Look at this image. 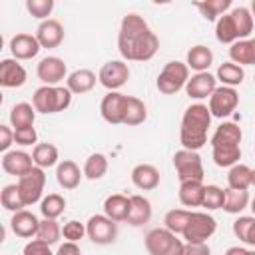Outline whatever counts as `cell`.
<instances>
[{
    "mask_svg": "<svg viewBox=\"0 0 255 255\" xmlns=\"http://www.w3.org/2000/svg\"><path fill=\"white\" fill-rule=\"evenodd\" d=\"M217 221L207 211H191L185 231L181 233L185 243H207V239L215 233Z\"/></svg>",
    "mask_w": 255,
    "mask_h": 255,
    "instance_id": "obj_8",
    "label": "cell"
},
{
    "mask_svg": "<svg viewBox=\"0 0 255 255\" xmlns=\"http://www.w3.org/2000/svg\"><path fill=\"white\" fill-rule=\"evenodd\" d=\"M243 131L233 122H223L211 135V157L217 167H233L241 159Z\"/></svg>",
    "mask_w": 255,
    "mask_h": 255,
    "instance_id": "obj_3",
    "label": "cell"
},
{
    "mask_svg": "<svg viewBox=\"0 0 255 255\" xmlns=\"http://www.w3.org/2000/svg\"><path fill=\"white\" fill-rule=\"evenodd\" d=\"M126 106H128V96L120 92H108L100 102V114L108 124L118 126V124H124Z\"/></svg>",
    "mask_w": 255,
    "mask_h": 255,
    "instance_id": "obj_15",
    "label": "cell"
},
{
    "mask_svg": "<svg viewBox=\"0 0 255 255\" xmlns=\"http://www.w3.org/2000/svg\"><path fill=\"white\" fill-rule=\"evenodd\" d=\"M22 255H56V253H52V249H50L48 243H44L40 239H32V241H28L24 245Z\"/></svg>",
    "mask_w": 255,
    "mask_h": 255,
    "instance_id": "obj_46",
    "label": "cell"
},
{
    "mask_svg": "<svg viewBox=\"0 0 255 255\" xmlns=\"http://www.w3.org/2000/svg\"><path fill=\"white\" fill-rule=\"evenodd\" d=\"M183 255H211V247L207 243H185Z\"/></svg>",
    "mask_w": 255,
    "mask_h": 255,
    "instance_id": "obj_49",
    "label": "cell"
},
{
    "mask_svg": "<svg viewBox=\"0 0 255 255\" xmlns=\"http://www.w3.org/2000/svg\"><path fill=\"white\" fill-rule=\"evenodd\" d=\"M40 42L36 36L32 34H26V32H20L16 36H12L10 40V52L14 56V60H32L38 56L40 52Z\"/></svg>",
    "mask_w": 255,
    "mask_h": 255,
    "instance_id": "obj_19",
    "label": "cell"
},
{
    "mask_svg": "<svg viewBox=\"0 0 255 255\" xmlns=\"http://www.w3.org/2000/svg\"><path fill=\"white\" fill-rule=\"evenodd\" d=\"M253 82H255V78H253Z\"/></svg>",
    "mask_w": 255,
    "mask_h": 255,
    "instance_id": "obj_56",
    "label": "cell"
},
{
    "mask_svg": "<svg viewBox=\"0 0 255 255\" xmlns=\"http://www.w3.org/2000/svg\"><path fill=\"white\" fill-rule=\"evenodd\" d=\"M187 80H189V68H187V64L173 60V62H167L161 68V72H159V76L155 80V86H157V90L161 94L173 96L181 88H185Z\"/></svg>",
    "mask_w": 255,
    "mask_h": 255,
    "instance_id": "obj_6",
    "label": "cell"
},
{
    "mask_svg": "<svg viewBox=\"0 0 255 255\" xmlns=\"http://www.w3.org/2000/svg\"><path fill=\"white\" fill-rule=\"evenodd\" d=\"M36 120V108L28 102L14 104L10 110V126L14 129H24V128H34Z\"/></svg>",
    "mask_w": 255,
    "mask_h": 255,
    "instance_id": "obj_29",
    "label": "cell"
},
{
    "mask_svg": "<svg viewBox=\"0 0 255 255\" xmlns=\"http://www.w3.org/2000/svg\"><path fill=\"white\" fill-rule=\"evenodd\" d=\"M131 197V213L128 217V223L133 227L145 225L151 219V203L143 195H129Z\"/></svg>",
    "mask_w": 255,
    "mask_h": 255,
    "instance_id": "obj_30",
    "label": "cell"
},
{
    "mask_svg": "<svg viewBox=\"0 0 255 255\" xmlns=\"http://www.w3.org/2000/svg\"><path fill=\"white\" fill-rule=\"evenodd\" d=\"M189 215H191V211H187V209H169V211L165 213V217H163L165 229H169V231L175 233V235L183 233L185 227H187Z\"/></svg>",
    "mask_w": 255,
    "mask_h": 255,
    "instance_id": "obj_41",
    "label": "cell"
},
{
    "mask_svg": "<svg viewBox=\"0 0 255 255\" xmlns=\"http://www.w3.org/2000/svg\"><path fill=\"white\" fill-rule=\"evenodd\" d=\"M10 227L14 231L16 237H22V239H30V237H36L38 235V227H40V221L38 217L28 211V209H22V211H16L10 219Z\"/></svg>",
    "mask_w": 255,
    "mask_h": 255,
    "instance_id": "obj_20",
    "label": "cell"
},
{
    "mask_svg": "<svg viewBox=\"0 0 255 255\" xmlns=\"http://www.w3.org/2000/svg\"><path fill=\"white\" fill-rule=\"evenodd\" d=\"M66 211V199L60 193H48L40 201V213L44 219H58Z\"/></svg>",
    "mask_w": 255,
    "mask_h": 255,
    "instance_id": "obj_37",
    "label": "cell"
},
{
    "mask_svg": "<svg viewBox=\"0 0 255 255\" xmlns=\"http://www.w3.org/2000/svg\"><path fill=\"white\" fill-rule=\"evenodd\" d=\"M251 185L255 187V169H253V181H251Z\"/></svg>",
    "mask_w": 255,
    "mask_h": 255,
    "instance_id": "obj_54",
    "label": "cell"
},
{
    "mask_svg": "<svg viewBox=\"0 0 255 255\" xmlns=\"http://www.w3.org/2000/svg\"><path fill=\"white\" fill-rule=\"evenodd\" d=\"M173 167L181 181H203V161L197 151L179 149L173 153Z\"/></svg>",
    "mask_w": 255,
    "mask_h": 255,
    "instance_id": "obj_9",
    "label": "cell"
},
{
    "mask_svg": "<svg viewBox=\"0 0 255 255\" xmlns=\"http://www.w3.org/2000/svg\"><path fill=\"white\" fill-rule=\"evenodd\" d=\"M253 24L255 20L251 16V10L245 6H237L215 22V38L221 44H235L239 40H247L253 32Z\"/></svg>",
    "mask_w": 255,
    "mask_h": 255,
    "instance_id": "obj_4",
    "label": "cell"
},
{
    "mask_svg": "<svg viewBox=\"0 0 255 255\" xmlns=\"http://www.w3.org/2000/svg\"><path fill=\"white\" fill-rule=\"evenodd\" d=\"M96 74L92 72V70H86V68H82V70H74L70 76H68V80H66V88L72 92V94H88L90 90H94V86H96Z\"/></svg>",
    "mask_w": 255,
    "mask_h": 255,
    "instance_id": "obj_27",
    "label": "cell"
},
{
    "mask_svg": "<svg viewBox=\"0 0 255 255\" xmlns=\"http://www.w3.org/2000/svg\"><path fill=\"white\" fill-rule=\"evenodd\" d=\"M118 50L128 62H147L159 50V38L149 30L139 14H126L120 22Z\"/></svg>",
    "mask_w": 255,
    "mask_h": 255,
    "instance_id": "obj_1",
    "label": "cell"
},
{
    "mask_svg": "<svg viewBox=\"0 0 255 255\" xmlns=\"http://www.w3.org/2000/svg\"><path fill=\"white\" fill-rule=\"evenodd\" d=\"M211 112L205 104H191L181 118L179 141L183 149L199 151L207 143V129L211 126Z\"/></svg>",
    "mask_w": 255,
    "mask_h": 255,
    "instance_id": "obj_2",
    "label": "cell"
},
{
    "mask_svg": "<svg viewBox=\"0 0 255 255\" xmlns=\"http://www.w3.org/2000/svg\"><path fill=\"white\" fill-rule=\"evenodd\" d=\"M239 106V94L235 88H227V86H219L211 98H209V112L213 118H227L235 112V108Z\"/></svg>",
    "mask_w": 255,
    "mask_h": 255,
    "instance_id": "obj_13",
    "label": "cell"
},
{
    "mask_svg": "<svg viewBox=\"0 0 255 255\" xmlns=\"http://www.w3.org/2000/svg\"><path fill=\"white\" fill-rule=\"evenodd\" d=\"M185 64L189 70H195V74L199 72H207L209 66L213 64V52L203 46V44H197L193 48L187 50V56H185Z\"/></svg>",
    "mask_w": 255,
    "mask_h": 255,
    "instance_id": "obj_26",
    "label": "cell"
},
{
    "mask_svg": "<svg viewBox=\"0 0 255 255\" xmlns=\"http://www.w3.org/2000/svg\"><path fill=\"white\" fill-rule=\"evenodd\" d=\"M225 255H251V251H249V249H245V247L233 245V247H229V249L225 251Z\"/></svg>",
    "mask_w": 255,
    "mask_h": 255,
    "instance_id": "obj_51",
    "label": "cell"
},
{
    "mask_svg": "<svg viewBox=\"0 0 255 255\" xmlns=\"http://www.w3.org/2000/svg\"><path fill=\"white\" fill-rule=\"evenodd\" d=\"M193 6L201 12L205 20L217 22L231 8V0H203V2H193Z\"/></svg>",
    "mask_w": 255,
    "mask_h": 255,
    "instance_id": "obj_33",
    "label": "cell"
},
{
    "mask_svg": "<svg viewBox=\"0 0 255 255\" xmlns=\"http://www.w3.org/2000/svg\"><path fill=\"white\" fill-rule=\"evenodd\" d=\"M34 36L38 38L42 48H58L64 42V26L56 18H48L38 24Z\"/></svg>",
    "mask_w": 255,
    "mask_h": 255,
    "instance_id": "obj_18",
    "label": "cell"
},
{
    "mask_svg": "<svg viewBox=\"0 0 255 255\" xmlns=\"http://www.w3.org/2000/svg\"><path fill=\"white\" fill-rule=\"evenodd\" d=\"M183 241L165 227H155L145 235V249L149 255H183Z\"/></svg>",
    "mask_w": 255,
    "mask_h": 255,
    "instance_id": "obj_7",
    "label": "cell"
},
{
    "mask_svg": "<svg viewBox=\"0 0 255 255\" xmlns=\"http://www.w3.org/2000/svg\"><path fill=\"white\" fill-rule=\"evenodd\" d=\"M86 235L96 245H110L118 237V223L108 215H92L86 223Z\"/></svg>",
    "mask_w": 255,
    "mask_h": 255,
    "instance_id": "obj_11",
    "label": "cell"
},
{
    "mask_svg": "<svg viewBox=\"0 0 255 255\" xmlns=\"http://www.w3.org/2000/svg\"><path fill=\"white\" fill-rule=\"evenodd\" d=\"M26 10L30 16L44 22L54 10V0H26Z\"/></svg>",
    "mask_w": 255,
    "mask_h": 255,
    "instance_id": "obj_44",
    "label": "cell"
},
{
    "mask_svg": "<svg viewBox=\"0 0 255 255\" xmlns=\"http://www.w3.org/2000/svg\"><path fill=\"white\" fill-rule=\"evenodd\" d=\"M253 181V169L245 163H235L233 167H229L227 173V185L231 189H239V191H247L251 187Z\"/></svg>",
    "mask_w": 255,
    "mask_h": 255,
    "instance_id": "obj_31",
    "label": "cell"
},
{
    "mask_svg": "<svg viewBox=\"0 0 255 255\" xmlns=\"http://www.w3.org/2000/svg\"><path fill=\"white\" fill-rule=\"evenodd\" d=\"M72 104V92L64 86H40L32 96V106L38 114H58Z\"/></svg>",
    "mask_w": 255,
    "mask_h": 255,
    "instance_id": "obj_5",
    "label": "cell"
},
{
    "mask_svg": "<svg viewBox=\"0 0 255 255\" xmlns=\"http://www.w3.org/2000/svg\"><path fill=\"white\" fill-rule=\"evenodd\" d=\"M233 235L245 245L255 247V215H241L233 221Z\"/></svg>",
    "mask_w": 255,
    "mask_h": 255,
    "instance_id": "obj_34",
    "label": "cell"
},
{
    "mask_svg": "<svg viewBox=\"0 0 255 255\" xmlns=\"http://www.w3.org/2000/svg\"><path fill=\"white\" fill-rule=\"evenodd\" d=\"M0 203H2V207H4L6 211H12V213L22 211V209L26 207L24 201H22V195H20V189H18L16 183H10V185H4V187H2Z\"/></svg>",
    "mask_w": 255,
    "mask_h": 255,
    "instance_id": "obj_40",
    "label": "cell"
},
{
    "mask_svg": "<svg viewBox=\"0 0 255 255\" xmlns=\"http://www.w3.org/2000/svg\"><path fill=\"white\" fill-rule=\"evenodd\" d=\"M251 255H255V249H251Z\"/></svg>",
    "mask_w": 255,
    "mask_h": 255,
    "instance_id": "obj_55",
    "label": "cell"
},
{
    "mask_svg": "<svg viewBox=\"0 0 255 255\" xmlns=\"http://www.w3.org/2000/svg\"><path fill=\"white\" fill-rule=\"evenodd\" d=\"M179 201L185 207H201L203 195H205V185L203 181H181L179 183Z\"/></svg>",
    "mask_w": 255,
    "mask_h": 255,
    "instance_id": "obj_28",
    "label": "cell"
},
{
    "mask_svg": "<svg viewBox=\"0 0 255 255\" xmlns=\"http://www.w3.org/2000/svg\"><path fill=\"white\" fill-rule=\"evenodd\" d=\"M217 90V78L209 72L193 74L185 84V94L191 100H205L211 98V94Z\"/></svg>",
    "mask_w": 255,
    "mask_h": 255,
    "instance_id": "obj_16",
    "label": "cell"
},
{
    "mask_svg": "<svg viewBox=\"0 0 255 255\" xmlns=\"http://www.w3.org/2000/svg\"><path fill=\"white\" fill-rule=\"evenodd\" d=\"M129 80V66L124 60H110L100 68L98 82L108 92H118Z\"/></svg>",
    "mask_w": 255,
    "mask_h": 255,
    "instance_id": "obj_12",
    "label": "cell"
},
{
    "mask_svg": "<svg viewBox=\"0 0 255 255\" xmlns=\"http://www.w3.org/2000/svg\"><path fill=\"white\" fill-rule=\"evenodd\" d=\"M36 139H38V133H36V129L34 128H24V129H14V141L18 143V145H32V143H36Z\"/></svg>",
    "mask_w": 255,
    "mask_h": 255,
    "instance_id": "obj_47",
    "label": "cell"
},
{
    "mask_svg": "<svg viewBox=\"0 0 255 255\" xmlns=\"http://www.w3.org/2000/svg\"><path fill=\"white\" fill-rule=\"evenodd\" d=\"M18 189H20V195H22V201L24 205H34L38 201H42V193H44V185H46V173L42 167H36L32 171H28L26 175L18 177Z\"/></svg>",
    "mask_w": 255,
    "mask_h": 255,
    "instance_id": "obj_10",
    "label": "cell"
},
{
    "mask_svg": "<svg viewBox=\"0 0 255 255\" xmlns=\"http://www.w3.org/2000/svg\"><path fill=\"white\" fill-rule=\"evenodd\" d=\"M56 255H82V251H80L78 243H74V241H66V243H62V245L58 247Z\"/></svg>",
    "mask_w": 255,
    "mask_h": 255,
    "instance_id": "obj_50",
    "label": "cell"
},
{
    "mask_svg": "<svg viewBox=\"0 0 255 255\" xmlns=\"http://www.w3.org/2000/svg\"><path fill=\"white\" fill-rule=\"evenodd\" d=\"M251 211H253V215H255V197L251 199Z\"/></svg>",
    "mask_w": 255,
    "mask_h": 255,
    "instance_id": "obj_53",
    "label": "cell"
},
{
    "mask_svg": "<svg viewBox=\"0 0 255 255\" xmlns=\"http://www.w3.org/2000/svg\"><path fill=\"white\" fill-rule=\"evenodd\" d=\"M249 205V193L239 191V189H225V201H223V211L227 213H241Z\"/></svg>",
    "mask_w": 255,
    "mask_h": 255,
    "instance_id": "obj_39",
    "label": "cell"
},
{
    "mask_svg": "<svg viewBox=\"0 0 255 255\" xmlns=\"http://www.w3.org/2000/svg\"><path fill=\"white\" fill-rule=\"evenodd\" d=\"M60 235H62V227L58 225L56 219H42L40 221L36 239H40V241H44L48 245H54V243H58Z\"/></svg>",
    "mask_w": 255,
    "mask_h": 255,
    "instance_id": "obj_42",
    "label": "cell"
},
{
    "mask_svg": "<svg viewBox=\"0 0 255 255\" xmlns=\"http://www.w3.org/2000/svg\"><path fill=\"white\" fill-rule=\"evenodd\" d=\"M147 120V108L145 104L135 98V96H128V106H126V116H124V124L126 126H139Z\"/></svg>",
    "mask_w": 255,
    "mask_h": 255,
    "instance_id": "obj_36",
    "label": "cell"
},
{
    "mask_svg": "<svg viewBox=\"0 0 255 255\" xmlns=\"http://www.w3.org/2000/svg\"><path fill=\"white\" fill-rule=\"evenodd\" d=\"M249 10H251V16H253V20H255V0L251 2V8H249Z\"/></svg>",
    "mask_w": 255,
    "mask_h": 255,
    "instance_id": "obj_52",
    "label": "cell"
},
{
    "mask_svg": "<svg viewBox=\"0 0 255 255\" xmlns=\"http://www.w3.org/2000/svg\"><path fill=\"white\" fill-rule=\"evenodd\" d=\"M26 84V70L18 60L4 58L0 62V86L4 88H20Z\"/></svg>",
    "mask_w": 255,
    "mask_h": 255,
    "instance_id": "obj_21",
    "label": "cell"
},
{
    "mask_svg": "<svg viewBox=\"0 0 255 255\" xmlns=\"http://www.w3.org/2000/svg\"><path fill=\"white\" fill-rule=\"evenodd\" d=\"M217 82H221L223 86L227 88H235V86H241L243 80H245V70L233 62H223L219 68H217V74H215Z\"/></svg>",
    "mask_w": 255,
    "mask_h": 255,
    "instance_id": "obj_32",
    "label": "cell"
},
{
    "mask_svg": "<svg viewBox=\"0 0 255 255\" xmlns=\"http://www.w3.org/2000/svg\"><path fill=\"white\" fill-rule=\"evenodd\" d=\"M36 74L44 86H58L62 80H68V66L58 56H46L38 62Z\"/></svg>",
    "mask_w": 255,
    "mask_h": 255,
    "instance_id": "obj_14",
    "label": "cell"
},
{
    "mask_svg": "<svg viewBox=\"0 0 255 255\" xmlns=\"http://www.w3.org/2000/svg\"><path fill=\"white\" fill-rule=\"evenodd\" d=\"M229 58L237 66H255V38L239 40L231 44L229 48Z\"/></svg>",
    "mask_w": 255,
    "mask_h": 255,
    "instance_id": "obj_25",
    "label": "cell"
},
{
    "mask_svg": "<svg viewBox=\"0 0 255 255\" xmlns=\"http://www.w3.org/2000/svg\"><path fill=\"white\" fill-rule=\"evenodd\" d=\"M62 235H64V239L78 243V241L86 235V225L80 223V221H76V219H72V221H68V223L62 227Z\"/></svg>",
    "mask_w": 255,
    "mask_h": 255,
    "instance_id": "obj_45",
    "label": "cell"
},
{
    "mask_svg": "<svg viewBox=\"0 0 255 255\" xmlns=\"http://www.w3.org/2000/svg\"><path fill=\"white\" fill-rule=\"evenodd\" d=\"M106 171H108V157L104 153L96 151V153L88 155V159L84 163V175L88 179H92V181L102 179L106 175Z\"/></svg>",
    "mask_w": 255,
    "mask_h": 255,
    "instance_id": "obj_38",
    "label": "cell"
},
{
    "mask_svg": "<svg viewBox=\"0 0 255 255\" xmlns=\"http://www.w3.org/2000/svg\"><path fill=\"white\" fill-rule=\"evenodd\" d=\"M131 183L141 191H151L159 185V171L151 163H137L131 169Z\"/></svg>",
    "mask_w": 255,
    "mask_h": 255,
    "instance_id": "obj_23",
    "label": "cell"
},
{
    "mask_svg": "<svg viewBox=\"0 0 255 255\" xmlns=\"http://www.w3.org/2000/svg\"><path fill=\"white\" fill-rule=\"evenodd\" d=\"M32 157H34V165L36 167H52L58 163V147L54 143H36L32 149Z\"/></svg>",
    "mask_w": 255,
    "mask_h": 255,
    "instance_id": "obj_35",
    "label": "cell"
},
{
    "mask_svg": "<svg viewBox=\"0 0 255 255\" xmlns=\"http://www.w3.org/2000/svg\"><path fill=\"white\" fill-rule=\"evenodd\" d=\"M82 175L84 171H80L78 163L72 159H64L56 165V181L64 189H76L82 181Z\"/></svg>",
    "mask_w": 255,
    "mask_h": 255,
    "instance_id": "obj_24",
    "label": "cell"
},
{
    "mask_svg": "<svg viewBox=\"0 0 255 255\" xmlns=\"http://www.w3.org/2000/svg\"><path fill=\"white\" fill-rule=\"evenodd\" d=\"M129 213H131V197L124 193H114L104 199V215H108L116 223L128 221Z\"/></svg>",
    "mask_w": 255,
    "mask_h": 255,
    "instance_id": "obj_22",
    "label": "cell"
},
{
    "mask_svg": "<svg viewBox=\"0 0 255 255\" xmlns=\"http://www.w3.org/2000/svg\"><path fill=\"white\" fill-rule=\"evenodd\" d=\"M223 201H225V189H221L219 185H205V195H203L201 207H205L209 211L223 209Z\"/></svg>",
    "mask_w": 255,
    "mask_h": 255,
    "instance_id": "obj_43",
    "label": "cell"
},
{
    "mask_svg": "<svg viewBox=\"0 0 255 255\" xmlns=\"http://www.w3.org/2000/svg\"><path fill=\"white\" fill-rule=\"evenodd\" d=\"M2 169L10 175L22 177L34 169V157L24 149H12L2 155Z\"/></svg>",
    "mask_w": 255,
    "mask_h": 255,
    "instance_id": "obj_17",
    "label": "cell"
},
{
    "mask_svg": "<svg viewBox=\"0 0 255 255\" xmlns=\"http://www.w3.org/2000/svg\"><path fill=\"white\" fill-rule=\"evenodd\" d=\"M14 143V129L10 126H0V149L6 153L10 151L8 147Z\"/></svg>",
    "mask_w": 255,
    "mask_h": 255,
    "instance_id": "obj_48",
    "label": "cell"
}]
</instances>
